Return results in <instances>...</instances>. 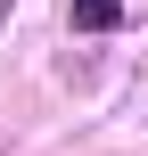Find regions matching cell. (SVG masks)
Segmentation results:
<instances>
[{
  "label": "cell",
  "mask_w": 148,
  "mask_h": 156,
  "mask_svg": "<svg viewBox=\"0 0 148 156\" xmlns=\"http://www.w3.org/2000/svg\"><path fill=\"white\" fill-rule=\"evenodd\" d=\"M124 25V0H74V33H115Z\"/></svg>",
  "instance_id": "1"
}]
</instances>
